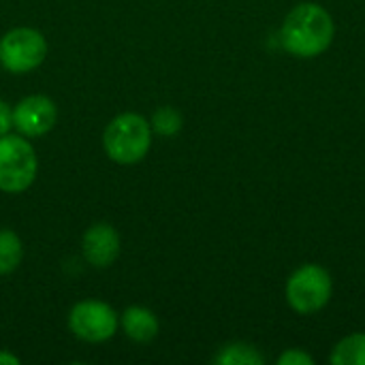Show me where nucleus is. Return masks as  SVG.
Listing matches in <instances>:
<instances>
[{
  "instance_id": "nucleus-7",
  "label": "nucleus",
  "mask_w": 365,
  "mask_h": 365,
  "mask_svg": "<svg viewBox=\"0 0 365 365\" xmlns=\"http://www.w3.org/2000/svg\"><path fill=\"white\" fill-rule=\"evenodd\" d=\"M56 103L45 94H30L13 107V128L26 139L47 135L56 126Z\"/></svg>"
},
{
  "instance_id": "nucleus-11",
  "label": "nucleus",
  "mask_w": 365,
  "mask_h": 365,
  "mask_svg": "<svg viewBox=\"0 0 365 365\" xmlns=\"http://www.w3.org/2000/svg\"><path fill=\"white\" fill-rule=\"evenodd\" d=\"M214 364L218 365H261L263 355L259 349L246 342H231L220 346V351L214 357Z\"/></svg>"
},
{
  "instance_id": "nucleus-14",
  "label": "nucleus",
  "mask_w": 365,
  "mask_h": 365,
  "mask_svg": "<svg viewBox=\"0 0 365 365\" xmlns=\"http://www.w3.org/2000/svg\"><path fill=\"white\" fill-rule=\"evenodd\" d=\"M278 365H312V357L302 351V349H289L284 351L278 359H276Z\"/></svg>"
},
{
  "instance_id": "nucleus-15",
  "label": "nucleus",
  "mask_w": 365,
  "mask_h": 365,
  "mask_svg": "<svg viewBox=\"0 0 365 365\" xmlns=\"http://www.w3.org/2000/svg\"><path fill=\"white\" fill-rule=\"evenodd\" d=\"M11 130H13V107L0 101V137L9 135Z\"/></svg>"
},
{
  "instance_id": "nucleus-3",
  "label": "nucleus",
  "mask_w": 365,
  "mask_h": 365,
  "mask_svg": "<svg viewBox=\"0 0 365 365\" xmlns=\"http://www.w3.org/2000/svg\"><path fill=\"white\" fill-rule=\"evenodd\" d=\"M284 295L293 312L304 317L317 314L329 304L334 295L331 274L317 263H306L289 276Z\"/></svg>"
},
{
  "instance_id": "nucleus-16",
  "label": "nucleus",
  "mask_w": 365,
  "mask_h": 365,
  "mask_svg": "<svg viewBox=\"0 0 365 365\" xmlns=\"http://www.w3.org/2000/svg\"><path fill=\"white\" fill-rule=\"evenodd\" d=\"M0 364L19 365V357H17V355H11V353H6V351H0Z\"/></svg>"
},
{
  "instance_id": "nucleus-12",
  "label": "nucleus",
  "mask_w": 365,
  "mask_h": 365,
  "mask_svg": "<svg viewBox=\"0 0 365 365\" xmlns=\"http://www.w3.org/2000/svg\"><path fill=\"white\" fill-rule=\"evenodd\" d=\"M24 257L21 240L11 229H0V276L13 274Z\"/></svg>"
},
{
  "instance_id": "nucleus-8",
  "label": "nucleus",
  "mask_w": 365,
  "mask_h": 365,
  "mask_svg": "<svg viewBox=\"0 0 365 365\" xmlns=\"http://www.w3.org/2000/svg\"><path fill=\"white\" fill-rule=\"evenodd\" d=\"M120 233L109 222H96L92 225L81 240V252L83 259L92 267H109L120 257Z\"/></svg>"
},
{
  "instance_id": "nucleus-2",
  "label": "nucleus",
  "mask_w": 365,
  "mask_h": 365,
  "mask_svg": "<svg viewBox=\"0 0 365 365\" xmlns=\"http://www.w3.org/2000/svg\"><path fill=\"white\" fill-rule=\"evenodd\" d=\"M103 148L115 165H137L152 148V126L139 113H120L105 126Z\"/></svg>"
},
{
  "instance_id": "nucleus-1",
  "label": "nucleus",
  "mask_w": 365,
  "mask_h": 365,
  "mask_svg": "<svg viewBox=\"0 0 365 365\" xmlns=\"http://www.w3.org/2000/svg\"><path fill=\"white\" fill-rule=\"evenodd\" d=\"M336 36L331 13L317 2H299L293 6L280 28V45L295 58H317L325 53Z\"/></svg>"
},
{
  "instance_id": "nucleus-6",
  "label": "nucleus",
  "mask_w": 365,
  "mask_h": 365,
  "mask_svg": "<svg viewBox=\"0 0 365 365\" xmlns=\"http://www.w3.org/2000/svg\"><path fill=\"white\" fill-rule=\"evenodd\" d=\"M120 327L118 312L98 299H83L68 312V329L88 344H101L115 336Z\"/></svg>"
},
{
  "instance_id": "nucleus-5",
  "label": "nucleus",
  "mask_w": 365,
  "mask_h": 365,
  "mask_svg": "<svg viewBox=\"0 0 365 365\" xmlns=\"http://www.w3.org/2000/svg\"><path fill=\"white\" fill-rule=\"evenodd\" d=\"M47 56L45 36L28 26L9 30L0 38V64L13 75H26L38 68Z\"/></svg>"
},
{
  "instance_id": "nucleus-13",
  "label": "nucleus",
  "mask_w": 365,
  "mask_h": 365,
  "mask_svg": "<svg viewBox=\"0 0 365 365\" xmlns=\"http://www.w3.org/2000/svg\"><path fill=\"white\" fill-rule=\"evenodd\" d=\"M150 126H152V133H156V135L173 137V135H178L182 130L184 118H182V113L175 107H158L152 113Z\"/></svg>"
},
{
  "instance_id": "nucleus-9",
  "label": "nucleus",
  "mask_w": 365,
  "mask_h": 365,
  "mask_svg": "<svg viewBox=\"0 0 365 365\" xmlns=\"http://www.w3.org/2000/svg\"><path fill=\"white\" fill-rule=\"evenodd\" d=\"M122 331L139 344L152 342L158 336V319L150 308L143 306H130L120 317Z\"/></svg>"
},
{
  "instance_id": "nucleus-10",
  "label": "nucleus",
  "mask_w": 365,
  "mask_h": 365,
  "mask_svg": "<svg viewBox=\"0 0 365 365\" xmlns=\"http://www.w3.org/2000/svg\"><path fill=\"white\" fill-rule=\"evenodd\" d=\"M329 364L334 365H365V334H351L342 338L331 355Z\"/></svg>"
},
{
  "instance_id": "nucleus-4",
  "label": "nucleus",
  "mask_w": 365,
  "mask_h": 365,
  "mask_svg": "<svg viewBox=\"0 0 365 365\" xmlns=\"http://www.w3.org/2000/svg\"><path fill=\"white\" fill-rule=\"evenodd\" d=\"M38 173V158L32 143L17 135L0 137V190L6 195L26 192Z\"/></svg>"
}]
</instances>
